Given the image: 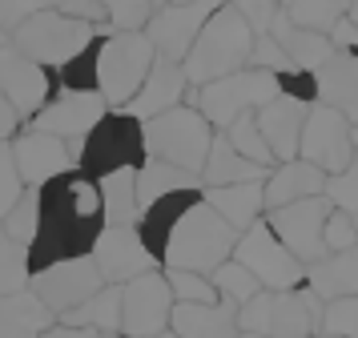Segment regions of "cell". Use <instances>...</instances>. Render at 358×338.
Masks as SVG:
<instances>
[{
    "label": "cell",
    "instance_id": "obj_1",
    "mask_svg": "<svg viewBox=\"0 0 358 338\" xmlns=\"http://www.w3.org/2000/svg\"><path fill=\"white\" fill-rule=\"evenodd\" d=\"M101 193L97 177L85 169H65L36 185V234L29 241V266H49L57 258L89 254L93 238L101 234Z\"/></svg>",
    "mask_w": 358,
    "mask_h": 338
},
{
    "label": "cell",
    "instance_id": "obj_2",
    "mask_svg": "<svg viewBox=\"0 0 358 338\" xmlns=\"http://www.w3.org/2000/svg\"><path fill=\"white\" fill-rule=\"evenodd\" d=\"M250 45H254V29L245 24V16L234 4H217L210 13V20L201 24V32L194 36L189 52L181 57L185 80L189 85H206L213 77H226L234 69L250 64Z\"/></svg>",
    "mask_w": 358,
    "mask_h": 338
},
{
    "label": "cell",
    "instance_id": "obj_3",
    "mask_svg": "<svg viewBox=\"0 0 358 338\" xmlns=\"http://www.w3.org/2000/svg\"><path fill=\"white\" fill-rule=\"evenodd\" d=\"M318 314H322V298L298 282L286 290H266L250 294L245 302H238L234 314V330L238 335H290L306 338L318 330Z\"/></svg>",
    "mask_w": 358,
    "mask_h": 338
},
{
    "label": "cell",
    "instance_id": "obj_4",
    "mask_svg": "<svg viewBox=\"0 0 358 338\" xmlns=\"http://www.w3.org/2000/svg\"><path fill=\"white\" fill-rule=\"evenodd\" d=\"M234 238H238L234 225H229L213 206H206V197H197L194 206L178 218V225L169 230L162 266L210 274L217 262H226V258L234 254Z\"/></svg>",
    "mask_w": 358,
    "mask_h": 338
},
{
    "label": "cell",
    "instance_id": "obj_5",
    "mask_svg": "<svg viewBox=\"0 0 358 338\" xmlns=\"http://www.w3.org/2000/svg\"><path fill=\"white\" fill-rule=\"evenodd\" d=\"M157 48L141 29H113L101 36L97 48V93L109 101V109H121L137 85L145 80Z\"/></svg>",
    "mask_w": 358,
    "mask_h": 338
},
{
    "label": "cell",
    "instance_id": "obj_6",
    "mask_svg": "<svg viewBox=\"0 0 358 338\" xmlns=\"http://www.w3.org/2000/svg\"><path fill=\"white\" fill-rule=\"evenodd\" d=\"M105 29L89 24V20H77V16H65L61 8H41V13L24 16L17 29L8 32V41L33 57L36 64L45 69H57L61 61H69L77 48H85L93 36H101Z\"/></svg>",
    "mask_w": 358,
    "mask_h": 338
},
{
    "label": "cell",
    "instance_id": "obj_7",
    "mask_svg": "<svg viewBox=\"0 0 358 338\" xmlns=\"http://www.w3.org/2000/svg\"><path fill=\"white\" fill-rule=\"evenodd\" d=\"M141 129H145V153L173 161L181 169H194V174L201 169L206 149H210V137H213V125L206 121V113L197 109V105H185L181 101L173 109L141 121Z\"/></svg>",
    "mask_w": 358,
    "mask_h": 338
},
{
    "label": "cell",
    "instance_id": "obj_8",
    "mask_svg": "<svg viewBox=\"0 0 358 338\" xmlns=\"http://www.w3.org/2000/svg\"><path fill=\"white\" fill-rule=\"evenodd\" d=\"M270 97H278V77L270 69H258V64H242L226 77H213L206 85H197L194 105L206 113V121L213 129H226L238 113L258 109Z\"/></svg>",
    "mask_w": 358,
    "mask_h": 338
},
{
    "label": "cell",
    "instance_id": "obj_9",
    "mask_svg": "<svg viewBox=\"0 0 358 338\" xmlns=\"http://www.w3.org/2000/svg\"><path fill=\"white\" fill-rule=\"evenodd\" d=\"M141 157H145V129H141V121L125 109H105V117L81 137L77 169H85L89 177H101L109 169H117V165H137Z\"/></svg>",
    "mask_w": 358,
    "mask_h": 338
},
{
    "label": "cell",
    "instance_id": "obj_10",
    "mask_svg": "<svg viewBox=\"0 0 358 338\" xmlns=\"http://www.w3.org/2000/svg\"><path fill=\"white\" fill-rule=\"evenodd\" d=\"M242 266L254 270L266 290H286V286H298L302 278H306V262H298V258L278 241V234L270 230L266 218H254V222L245 225L242 234L234 238V254Z\"/></svg>",
    "mask_w": 358,
    "mask_h": 338
},
{
    "label": "cell",
    "instance_id": "obj_11",
    "mask_svg": "<svg viewBox=\"0 0 358 338\" xmlns=\"http://www.w3.org/2000/svg\"><path fill=\"white\" fill-rule=\"evenodd\" d=\"M169 310H173V290L157 266L121 282V335H169Z\"/></svg>",
    "mask_w": 358,
    "mask_h": 338
},
{
    "label": "cell",
    "instance_id": "obj_12",
    "mask_svg": "<svg viewBox=\"0 0 358 338\" xmlns=\"http://www.w3.org/2000/svg\"><path fill=\"white\" fill-rule=\"evenodd\" d=\"M101 286H105V282H101V274H97V266H93L89 254L57 258V262L36 266V270L29 274V290L49 306L57 318L69 314L73 306H81L85 298H89L93 290H101Z\"/></svg>",
    "mask_w": 358,
    "mask_h": 338
},
{
    "label": "cell",
    "instance_id": "obj_13",
    "mask_svg": "<svg viewBox=\"0 0 358 338\" xmlns=\"http://www.w3.org/2000/svg\"><path fill=\"white\" fill-rule=\"evenodd\" d=\"M330 206H334V202H330L326 193H310V197H298V202L266 209V222H270L278 241H282L298 262H314V258L326 254L322 222H326V213H330Z\"/></svg>",
    "mask_w": 358,
    "mask_h": 338
},
{
    "label": "cell",
    "instance_id": "obj_14",
    "mask_svg": "<svg viewBox=\"0 0 358 338\" xmlns=\"http://www.w3.org/2000/svg\"><path fill=\"white\" fill-rule=\"evenodd\" d=\"M105 109H109V101H105L97 89H61V93L49 97V101L33 113V129H45V133L65 137L69 153L77 161L81 157V137L105 117Z\"/></svg>",
    "mask_w": 358,
    "mask_h": 338
},
{
    "label": "cell",
    "instance_id": "obj_15",
    "mask_svg": "<svg viewBox=\"0 0 358 338\" xmlns=\"http://www.w3.org/2000/svg\"><path fill=\"white\" fill-rule=\"evenodd\" d=\"M355 153V141H350V121L342 117L338 109H330L322 101H310L306 121H302V133H298V157L314 161L326 174H338L342 165Z\"/></svg>",
    "mask_w": 358,
    "mask_h": 338
},
{
    "label": "cell",
    "instance_id": "obj_16",
    "mask_svg": "<svg viewBox=\"0 0 358 338\" xmlns=\"http://www.w3.org/2000/svg\"><path fill=\"white\" fill-rule=\"evenodd\" d=\"M89 258L97 266L101 282H113V286H121V282H129V278L157 266V258L149 254L141 234H137V222L133 225H101V234L89 246Z\"/></svg>",
    "mask_w": 358,
    "mask_h": 338
},
{
    "label": "cell",
    "instance_id": "obj_17",
    "mask_svg": "<svg viewBox=\"0 0 358 338\" xmlns=\"http://www.w3.org/2000/svg\"><path fill=\"white\" fill-rule=\"evenodd\" d=\"M217 4H222V0H185V4H169V0H165V4H157V8L149 13L141 32L153 41V48H157L162 57L181 61Z\"/></svg>",
    "mask_w": 358,
    "mask_h": 338
},
{
    "label": "cell",
    "instance_id": "obj_18",
    "mask_svg": "<svg viewBox=\"0 0 358 338\" xmlns=\"http://www.w3.org/2000/svg\"><path fill=\"white\" fill-rule=\"evenodd\" d=\"M0 93L13 101V109L24 117H33L45 101L52 97V80L45 73V64H36L33 57H24L13 41L0 45Z\"/></svg>",
    "mask_w": 358,
    "mask_h": 338
},
{
    "label": "cell",
    "instance_id": "obj_19",
    "mask_svg": "<svg viewBox=\"0 0 358 338\" xmlns=\"http://www.w3.org/2000/svg\"><path fill=\"white\" fill-rule=\"evenodd\" d=\"M13 145V161H17V174L24 185H45L49 177L73 169L77 161L69 153V141L57 137V133H45V129H29V133H13L8 137Z\"/></svg>",
    "mask_w": 358,
    "mask_h": 338
},
{
    "label": "cell",
    "instance_id": "obj_20",
    "mask_svg": "<svg viewBox=\"0 0 358 338\" xmlns=\"http://www.w3.org/2000/svg\"><path fill=\"white\" fill-rule=\"evenodd\" d=\"M185 89H189V80H185V69H181V61H169V57H153V64H149L145 80L137 85V93L121 105L125 113H133L137 121H149V117H157V113L173 109V105H181L185 101Z\"/></svg>",
    "mask_w": 358,
    "mask_h": 338
},
{
    "label": "cell",
    "instance_id": "obj_21",
    "mask_svg": "<svg viewBox=\"0 0 358 338\" xmlns=\"http://www.w3.org/2000/svg\"><path fill=\"white\" fill-rule=\"evenodd\" d=\"M314 101L338 109L350 125L358 121V48H334L314 69Z\"/></svg>",
    "mask_w": 358,
    "mask_h": 338
},
{
    "label": "cell",
    "instance_id": "obj_22",
    "mask_svg": "<svg viewBox=\"0 0 358 338\" xmlns=\"http://www.w3.org/2000/svg\"><path fill=\"white\" fill-rule=\"evenodd\" d=\"M306 109H310V101H298V97H290V93H278V97H270L266 105L254 109L258 129H262V137H266V145H270L274 161L298 157V133H302Z\"/></svg>",
    "mask_w": 358,
    "mask_h": 338
},
{
    "label": "cell",
    "instance_id": "obj_23",
    "mask_svg": "<svg viewBox=\"0 0 358 338\" xmlns=\"http://www.w3.org/2000/svg\"><path fill=\"white\" fill-rule=\"evenodd\" d=\"M322 185H326V169H318L306 157H290L270 165V174L262 181V197H266V209H274L286 206V202H298V197H310V193H322Z\"/></svg>",
    "mask_w": 358,
    "mask_h": 338
},
{
    "label": "cell",
    "instance_id": "obj_24",
    "mask_svg": "<svg viewBox=\"0 0 358 338\" xmlns=\"http://www.w3.org/2000/svg\"><path fill=\"white\" fill-rule=\"evenodd\" d=\"M197 197H201V190H169V193H162V197H153V202L141 209V218H137V234H141L145 250L157 258V262H162V254H165L169 230L178 225V218L194 206Z\"/></svg>",
    "mask_w": 358,
    "mask_h": 338
},
{
    "label": "cell",
    "instance_id": "obj_25",
    "mask_svg": "<svg viewBox=\"0 0 358 338\" xmlns=\"http://www.w3.org/2000/svg\"><path fill=\"white\" fill-rule=\"evenodd\" d=\"M318 298H338V294H358V241L346 250H330V254L306 262V278H302Z\"/></svg>",
    "mask_w": 358,
    "mask_h": 338
},
{
    "label": "cell",
    "instance_id": "obj_26",
    "mask_svg": "<svg viewBox=\"0 0 358 338\" xmlns=\"http://www.w3.org/2000/svg\"><path fill=\"white\" fill-rule=\"evenodd\" d=\"M262 181H266V177L229 181V185H206V190H201V197H206V206H213L229 225H234V234H242L245 225L254 222V218H262V209H266Z\"/></svg>",
    "mask_w": 358,
    "mask_h": 338
},
{
    "label": "cell",
    "instance_id": "obj_27",
    "mask_svg": "<svg viewBox=\"0 0 358 338\" xmlns=\"http://www.w3.org/2000/svg\"><path fill=\"white\" fill-rule=\"evenodd\" d=\"M266 32H270L278 45H282V52H286L298 69H310V73H314V69H318L330 52H334V45H330V36H326V32L302 29L298 20H290V13H286V8H278Z\"/></svg>",
    "mask_w": 358,
    "mask_h": 338
},
{
    "label": "cell",
    "instance_id": "obj_28",
    "mask_svg": "<svg viewBox=\"0 0 358 338\" xmlns=\"http://www.w3.org/2000/svg\"><path fill=\"white\" fill-rule=\"evenodd\" d=\"M57 314L36 298L29 286L8 290L0 294V338H29V335H45Z\"/></svg>",
    "mask_w": 358,
    "mask_h": 338
},
{
    "label": "cell",
    "instance_id": "obj_29",
    "mask_svg": "<svg viewBox=\"0 0 358 338\" xmlns=\"http://www.w3.org/2000/svg\"><path fill=\"white\" fill-rule=\"evenodd\" d=\"M238 302L217 298V302H178L169 310V335H238L234 330Z\"/></svg>",
    "mask_w": 358,
    "mask_h": 338
},
{
    "label": "cell",
    "instance_id": "obj_30",
    "mask_svg": "<svg viewBox=\"0 0 358 338\" xmlns=\"http://www.w3.org/2000/svg\"><path fill=\"white\" fill-rule=\"evenodd\" d=\"M270 169L258 165V161H250L245 153H238L234 145H229L226 133H217L213 129L210 137V149H206V161H201V185H229V181H250V177H266Z\"/></svg>",
    "mask_w": 358,
    "mask_h": 338
},
{
    "label": "cell",
    "instance_id": "obj_31",
    "mask_svg": "<svg viewBox=\"0 0 358 338\" xmlns=\"http://www.w3.org/2000/svg\"><path fill=\"white\" fill-rule=\"evenodd\" d=\"M97 193H101L105 225H133L141 218V206H137V165H117L109 174H101Z\"/></svg>",
    "mask_w": 358,
    "mask_h": 338
},
{
    "label": "cell",
    "instance_id": "obj_32",
    "mask_svg": "<svg viewBox=\"0 0 358 338\" xmlns=\"http://www.w3.org/2000/svg\"><path fill=\"white\" fill-rule=\"evenodd\" d=\"M169 190H201V177L194 169H181L173 161L145 153V157L137 161V206L145 209L153 197H162Z\"/></svg>",
    "mask_w": 358,
    "mask_h": 338
},
{
    "label": "cell",
    "instance_id": "obj_33",
    "mask_svg": "<svg viewBox=\"0 0 358 338\" xmlns=\"http://www.w3.org/2000/svg\"><path fill=\"white\" fill-rule=\"evenodd\" d=\"M61 322H69V326H89L97 335H121V286L105 282L81 306H73L69 314H61Z\"/></svg>",
    "mask_w": 358,
    "mask_h": 338
},
{
    "label": "cell",
    "instance_id": "obj_34",
    "mask_svg": "<svg viewBox=\"0 0 358 338\" xmlns=\"http://www.w3.org/2000/svg\"><path fill=\"white\" fill-rule=\"evenodd\" d=\"M229 137V145L238 149V153H245L250 161H258V165H274V153H270V145H266V137H262V129H258V117H254V109H245L238 113L234 121H229L226 129H222Z\"/></svg>",
    "mask_w": 358,
    "mask_h": 338
},
{
    "label": "cell",
    "instance_id": "obj_35",
    "mask_svg": "<svg viewBox=\"0 0 358 338\" xmlns=\"http://www.w3.org/2000/svg\"><path fill=\"white\" fill-rule=\"evenodd\" d=\"M210 282L217 286V298H229V302H245L250 294H258L262 282L254 278L250 266H242L238 258H226L210 270Z\"/></svg>",
    "mask_w": 358,
    "mask_h": 338
},
{
    "label": "cell",
    "instance_id": "obj_36",
    "mask_svg": "<svg viewBox=\"0 0 358 338\" xmlns=\"http://www.w3.org/2000/svg\"><path fill=\"white\" fill-rule=\"evenodd\" d=\"M105 36V32H101ZM101 36H93L85 48H77L69 61L57 64V85L61 89H97V48Z\"/></svg>",
    "mask_w": 358,
    "mask_h": 338
},
{
    "label": "cell",
    "instance_id": "obj_37",
    "mask_svg": "<svg viewBox=\"0 0 358 338\" xmlns=\"http://www.w3.org/2000/svg\"><path fill=\"white\" fill-rule=\"evenodd\" d=\"M282 8H286L290 20H298L302 29L326 32L346 8H350V0H282Z\"/></svg>",
    "mask_w": 358,
    "mask_h": 338
},
{
    "label": "cell",
    "instance_id": "obj_38",
    "mask_svg": "<svg viewBox=\"0 0 358 338\" xmlns=\"http://www.w3.org/2000/svg\"><path fill=\"white\" fill-rule=\"evenodd\" d=\"M29 274H33V266H29V246H20L17 238H8L0 230V294L29 286Z\"/></svg>",
    "mask_w": 358,
    "mask_h": 338
},
{
    "label": "cell",
    "instance_id": "obj_39",
    "mask_svg": "<svg viewBox=\"0 0 358 338\" xmlns=\"http://www.w3.org/2000/svg\"><path fill=\"white\" fill-rule=\"evenodd\" d=\"M314 335H358V294H338V298H326L322 314H318V330Z\"/></svg>",
    "mask_w": 358,
    "mask_h": 338
},
{
    "label": "cell",
    "instance_id": "obj_40",
    "mask_svg": "<svg viewBox=\"0 0 358 338\" xmlns=\"http://www.w3.org/2000/svg\"><path fill=\"white\" fill-rule=\"evenodd\" d=\"M0 230H4L8 238H17L20 246L33 241V234H36V185H24V190H20V197L4 209Z\"/></svg>",
    "mask_w": 358,
    "mask_h": 338
},
{
    "label": "cell",
    "instance_id": "obj_41",
    "mask_svg": "<svg viewBox=\"0 0 358 338\" xmlns=\"http://www.w3.org/2000/svg\"><path fill=\"white\" fill-rule=\"evenodd\" d=\"M165 282H169V290H173L178 302H217V286L210 282V274L165 266Z\"/></svg>",
    "mask_w": 358,
    "mask_h": 338
},
{
    "label": "cell",
    "instance_id": "obj_42",
    "mask_svg": "<svg viewBox=\"0 0 358 338\" xmlns=\"http://www.w3.org/2000/svg\"><path fill=\"white\" fill-rule=\"evenodd\" d=\"M322 193L334 202V206L350 209V213H358V149L350 153V161L342 165L338 174H326V185Z\"/></svg>",
    "mask_w": 358,
    "mask_h": 338
},
{
    "label": "cell",
    "instance_id": "obj_43",
    "mask_svg": "<svg viewBox=\"0 0 358 338\" xmlns=\"http://www.w3.org/2000/svg\"><path fill=\"white\" fill-rule=\"evenodd\" d=\"M101 4H105L109 32L113 29H145L149 13H153V0H101Z\"/></svg>",
    "mask_w": 358,
    "mask_h": 338
},
{
    "label": "cell",
    "instance_id": "obj_44",
    "mask_svg": "<svg viewBox=\"0 0 358 338\" xmlns=\"http://www.w3.org/2000/svg\"><path fill=\"white\" fill-rule=\"evenodd\" d=\"M322 241H326V254L330 250H346L350 241H358V225H355V213L342 206H330L322 222Z\"/></svg>",
    "mask_w": 358,
    "mask_h": 338
},
{
    "label": "cell",
    "instance_id": "obj_45",
    "mask_svg": "<svg viewBox=\"0 0 358 338\" xmlns=\"http://www.w3.org/2000/svg\"><path fill=\"white\" fill-rule=\"evenodd\" d=\"M20 190H24V181H20L17 161H13V145H8V137H0V218L20 197Z\"/></svg>",
    "mask_w": 358,
    "mask_h": 338
},
{
    "label": "cell",
    "instance_id": "obj_46",
    "mask_svg": "<svg viewBox=\"0 0 358 338\" xmlns=\"http://www.w3.org/2000/svg\"><path fill=\"white\" fill-rule=\"evenodd\" d=\"M250 64L270 69V73H282V69H290L294 61L282 52V45H278L270 32H258V36H254V45H250Z\"/></svg>",
    "mask_w": 358,
    "mask_h": 338
},
{
    "label": "cell",
    "instance_id": "obj_47",
    "mask_svg": "<svg viewBox=\"0 0 358 338\" xmlns=\"http://www.w3.org/2000/svg\"><path fill=\"white\" fill-rule=\"evenodd\" d=\"M226 4H234V8H238V13L245 16V24L254 29V36L270 29L274 13L282 8V0H226Z\"/></svg>",
    "mask_w": 358,
    "mask_h": 338
},
{
    "label": "cell",
    "instance_id": "obj_48",
    "mask_svg": "<svg viewBox=\"0 0 358 338\" xmlns=\"http://www.w3.org/2000/svg\"><path fill=\"white\" fill-rule=\"evenodd\" d=\"M278 77V93H290L298 97V101H314V73L310 69H298V64H290V69H282V73H274Z\"/></svg>",
    "mask_w": 358,
    "mask_h": 338
},
{
    "label": "cell",
    "instance_id": "obj_49",
    "mask_svg": "<svg viewBox=\"0 0 358 338\" xmlns=\"http://www.w3.org/2000/svg\"><path fill=\"white\" fill-rule=\"evenodd\" d=\"M41 8H57V0H0V24L13 32L24 16L41 13Z\"/></svg>",
    "mask_w": 358,
    "mask_h": 338
},
{
    "label": "cell",
    "instance_id": "obj_50",
    "mask_svg": "<svg viewBox=\"0 0 358 338\" xmlns=\"http://www.w3.org/2000/svg\"><path fill=\"white\" fill-rule=\"evenodd\" d=\"M57 8L65 16H77V20H89L97 29L109 32V20H105V4L101 0H57Z\"/></svg>",
    "mask_w": 358,
    "mask_h": 338
},
{
    "label": "cell",
    "instance_id": "obj_51",
    "mask_svg": "<svg viewBox=\"0 0 358 338\" xmlns=\"http://www.w3.org/2000/svg\"><path fill=\"white\" fill-rule=\"evenodd\" d=\"M17 129H20V113L13 109V101H8V97L0 93V137H13Z\"/></svg>",
    "mask_w": 358,
    "mask_h": 338
},
{
    "label": "cell",
    "instance_id": "obj_52",
    "mask_svg": "<svg viewBox=\"0 0 358 338\" xmlns=\"http://www.w3.org/2000/svg\"><path fill=\"white\" fill-rule=\"evenodd\" d=\"M346 16H350V20H358V0H350V8H346Z\"/></svg>",
    "mask_w": 358,
    "mask_h": 338
},
{
    "label": "cell",
    "instance_id": "obj_53",
    "mask_svg": "<svg viewBox=\"0 0 358 338\" xmlns=\"http://www.w3.org/2000/svg\"><path fill=\"white\" fill-rule=\"evenodd\" d=\"M350 141H355V149H358V121L350 125Z\"/></svg>",
    "mask_w": 358,
    "mask_h": 338
},
{
    "label": "cell",
    "instance_id": "obj_54",
    "mask_svg": "<svg viewBox=\"0 0 358 338\" xmlns=\"http://www.w3.org/2000/svg\"><path fill=\"white\" fill-rule=\"evenodd\" d=\"M0 45H8V29L4 24H0Z\"/></svg>",
    "mask_w": 358,
    "mask_h": 338
},
{
    "label": "cell",
    "instance_id": "obj_55",
    "mask_svg": "<svg viewBox=\"0 0 358 338\" xmlns=\"http://www.w3.org/2000/svg\"><path fill=\"white\" fill-rule=\"evenodd\" d=\"M169 4H185V0H169Z\"/></svg>",
    "mask_w": 358,
    "mask_h": 338
},
{
    "label": "cell",
    "instance_id": "obj_56",
    "mask_svg": "<svg viewBox=\"0 0 358 338\" xmlns=\"http://www.w3.org/2000/svg\"><path fill=\"white\" fill-rule=\"evenodd\" d=\"M355 225H358V213H355Z\"/></svg>",
    "mask_w": 358,
    "mask_h": 338
}]
</instances>
